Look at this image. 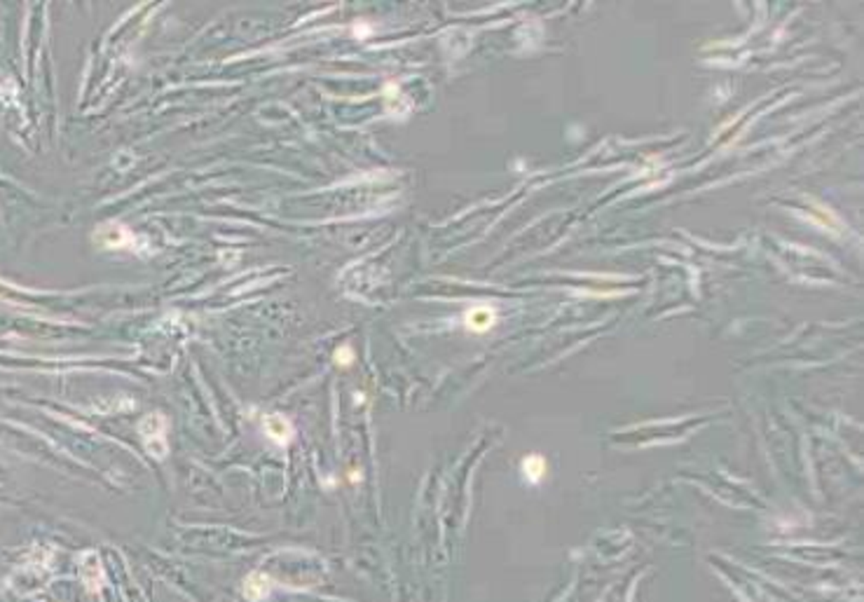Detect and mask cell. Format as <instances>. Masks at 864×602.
Returning a JSON list of instances; mask_svg holds the SVG:
<instances>
[{"label": "cell", "mask_w": 864, "mask_h": 602, "mask_svg": "<svg viewBox=\"0 0 864 602\" xmlns=\"http://www.w3.org/2000/svg\"><path fill=\"white\" fill-rule=\"evenodd\" d=\"M139 434L143 448L152 460H164L169 455V441H166V417L159 412H148L139 422Z\"/></svg>", "instance_id": "cell-1"}, {"label": "cell", "mask_w": 864, "mask_h": 602, "mask_svg": "<svg viewBox=\"0 0 864 602\" xmlns=\"http://www.w3.org/2000/svg\"><path fill=\"white\" fill-rule=\"evenodd\" d=\"M94 242L99 246H104V249H134L136 237L125 226L106 223V226H99L97 235H94Z\"/></svg>", "instance_id": "cell-2"}, {"label": "cell", "mask_w": 864, "mask_h": 602, "mask_svg": "<svg viewBox=\"0 0 864 602\" xmlns=\"http://www.w3.org/2000/svg\"><path fill=\"white\" fill-rule=\"evenodd\" d=\"M263 431L267 434V438L277 446H288L293 441V424L290 419L279 415V412H272V415H265L263 417Z\"/></svg>", "instance_id": "cell-3"}, {"label": "cell", "mask_w": 864, "mask_h": 602, "mask_svg": "<svg viewBox=\"0 0 864 602\" xmlns=\"http://www.w3.org/2000/svg\"><path fill=\"white\" fill-rule=\"evenodd\" d=\"M272 584H274L272 577H267L265 572H251V575L244 579L242 593H244L246 600L260 602V600H265V598L272 593Z\"/></svg>", "instance_id": "cell-4"}, {"label": "cell", "mask_w": 864, "mask_h": 602, "mask_svg": "<svg viewBox=\"0 0 864 602\" xmlns=\"http://www.w3.org/2000/svg\"><path fill=\"white\" fill-rule=\"evenodd\" d=\"M82 579H85L87 591L99 593L101 589H104L106 575H104V567H101V560H99V555H97V553L85 555V563H82Z\"/></svg>", "instance_id": "cell-5"}, {"label": "cell", "mask_w": 864, "mask_h": 602, "mask_svg": "<svg viewBox=\"0 0 864 602\" xmlns=\"http://www.w3.org/2000/svg\"><path fill=\"white\" fill-rule=\"evenodd\" d=\"M495 321H497L495 309H492V307H485V305H481V307L469 309V314H467V328H469V331H474V333H485V331H490L492 326H495Z\"/></svg>", "instance_id": "cell-6"}, {"label": "cell", "mask_w": 864, "mask_h": 602, "mask_svg": "<svg viewBox=\"0 0 864 602\" xmlns=\"http://www.w3.org/2000/svg\"><path fill=\"white\" fill-rule=\"evenodd\" d=\"M546 471H548V462L543 460L541 455H529L522 460V476H525L529 483L543 481V478H546Z\"/></svg>", "instance_id": "cell-7"}, {"label": "cell", "mask_w": 864, "mask_h": 602, "mask_svg": "<svg viewBox=\"0 0 864 602\" xmlns=\"http://www.w3.org/2000/svg\"><path fill=\"white\" fill-rule=\"evenodd\" d=\"M335 364L338 366H352L354 364V352L350 350V345H342L340 350L335 352Z\"/></svg>", "instance_id": "cell-8"}]
</instances>
